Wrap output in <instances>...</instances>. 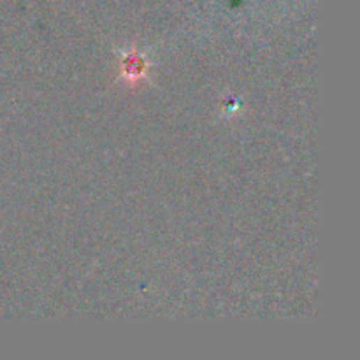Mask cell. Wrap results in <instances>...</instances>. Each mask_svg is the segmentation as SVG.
<instances>
[{
  "label": "cell",
  "mask_w": 360,
  "mask_h": 360,
  "mask_svg": "<svg viewBox=\"0 0 360 360\" xmlns=\"http://www.w3.org/2000/svg\"><path fill=\"white\" fill-rule=\"evenodd\" d=\"M146 67H148V62L144 60V57L139 55L137 51L127 53L121 60L123 77H127V81H130V83H137L141 77H144Z\"/></svg>",
  "instance_id": "6da1fadb"
}]
</instances>
